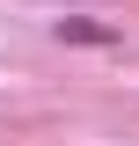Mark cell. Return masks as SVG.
Segmentation results:
<instances>
[{
	"mask_svg": "<svg viewBox=\"0 0 139 146\" xmlns=\"http://www.w3.org/2000/svg\"><path fill=\"white\" fill-rule=\"evenodd\" d=\"M51 36H59V44H88V51H117V44H124V29L103 22V15H59Z\"/></svg>",
	"mask_w": 139,
	"mask_h": 146,
	"instance_id": "obj_1",
	"label": "cell"
}]
</instances>
